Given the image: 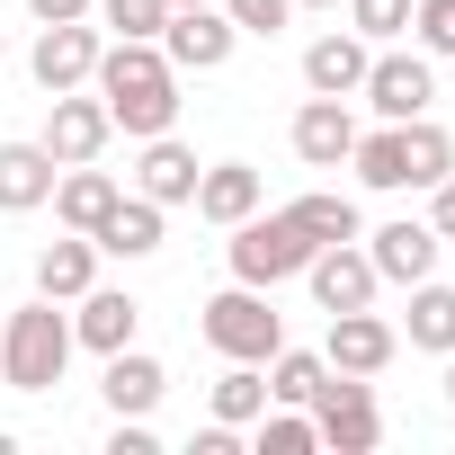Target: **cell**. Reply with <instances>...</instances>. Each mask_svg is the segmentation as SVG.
<instances>
[{
    "label": "cell",
    "mask_w": 455,
    "mask_h": 455,
    "mask_svg": "<svg viewBox=\"0 0 455 455\" xmlns=\"http://www.w3.org/2000/svg\"><path fill=\"white\" fill-rule=\"evenodd\" d=\"M348 152H357V108H348V99H304V108H295V161L339 170Z\"/></svg>",
    "instance_id": "17"
},
{
    "label": "cell",
    "mask_w": 455,
    "mask_h": 455,
    "mask_svg": "<svg viewBox=\"0 0 455 455\" xmlns=\"http://www.w3.org/2000/svg\"><path fill=\"white\" fill-rule=\"evenodd\" d=\"M90 286H99V242H90V233H63V242L36 251V295L72 304V295H90Z\"/></svg>",
    "instance_id": "22"
},
{
    "label": "cell",
    "mask_w": 455,
    "mask_h": 455,
    "mask_svg": "<svg viewBox=\"0 0 455 455\" xmlns=\"http://www.w3.org/2000/svg\"><path fill=\"white\" fill-rule=\"evenodd\" d=\"M36 143L72 170V161H99V152L116 143V116H108V99H99V90H54V99H45V134H36Z\"/></svg>",
    "instance_id": "9"
},
{
    "label": "cell",
    "mask_w": 455,
    "mask_h": 455,
    "mask_svg": "<svg viewBox=\"0 0 455 455\" xmlns=\"http://www.w3.org/2000/svg\"><path fill=\"white\" fill-rule=\"evenodd\" d=\"M366 63H375V45H366L357 28H331V36L304 45V90H313V99H357Z\"/></svg>",
    "instance_id": "16"
},
{
    "label": "cell",
    "mask_w": 455,
    "mask_h": 455,
    "mask_svg": "<svg viewBox=\"0 0 455 455\" xmlns=\"http://www.w3.org/2000/svg\"><path fill=\"white\" fill-rule=\"evenodd\" d=\"M348 170L375 188V196H402V188H437L446 170H455V134L437 125V116H402V125H357V152H348Z\"/></svg>",
    "instance_id": "2"
},
{
    "label": "cell",
    "mask_w": 455,
    "mask_h": 455,
    "mask_svg": "<svg viewBox=\"0 0 455 455\" xmlns=\"http://www.w3.org/2000/svg\"><path fill=\"white\" fill-rule=\"evenodd\" d=\"M28 10H36V28H54V19H90L99 0H28Z\"/></svg>",
    "instance_id": "36"
},
{
    "label": "cell",
    "mask_w": 455,
    "mask_h": 455,
    "mask_svg": "<svg viewBox=\"0 0 455 455\" xmlns=\"http://www.w3.org/2000/svg\"><path fill=\"white\" fill-rule=\"evenodd\" d=\"M54 179H63V161L45 143H0V214H36L54 196Z\"/></svg>",
    "instance_id": "20"
},
{
    "label": "cell",
    "mask_w": 455,
    "mask_h": 455,
    "mask_svg": "<svg viewBox=\"0 0 455 455\" xmlns=\"http://www.w3.org/2000/svg\"><path fill=\"white\" fill-rule=\"evenodd\" d=\"M188 455H242V428H223V419H205V428L188 437Z\"/></svg>",
    "instance_id": "34"
},
{
    "label": "cell",
    "mask_w": 455,
    "mask_h": 455,
    "mask_svg": "<svg viewBox=\"0 0 455 455\" xmlns=\"http://www.w3.org/2000/svg\"><path fill=\"white\" fill-rule=\"evenodd\" d=\"M313 251H322V242L304 233L286 205H277V214H242V223H233V242H223L233 277H242V286H268V295H277L286 277H304V268H313Z\"/></svg>",
    "instance_id": "5"
},
{
    "label": "cell",
    "mask_w": 455,
    "mask_h": 455,
    "mask_svg": "<svg viewBox=\"0 0 455 455\" xmlns=\"http://www.w3.org/2000/svg\"><path fill=\"white\" fill-rule=\"evenodd\" d=\"M286 214L304 223L313 242H357V233H366V223H357V196H339V188H313V196H295Z\"/></svg>",
    "instance_id": "28"
},
{
    "label": "cell",
    "mask_w": 455,
    "mask_h": 455,
    "mask_svg": "<svg viewBox=\"0 0 455 455\" xmlns=\"http://www.w3.org/2000/svg\"><path fill=\"white\" fill-rule=\"evenodd\" d=\"M402 339L428 348V357H446V348H455V286L419 277V286H411V313H402Z\"/></svg>",
    "instance_id": "24"
},
{
    "label": "cell",
    "mask_w": 455,
    "mask_h": 455,
    "mask_svg": "<svg viewBox=\"0 0 455 455\" xmlns=\"http://www.w3.org/2000/svg\"><path fill=\"white\" fill-rule=\"evenodd\" d=\"M134 331H143V304H134L125 286H90V295H72V348L116 357V348H134Z\"/></svg>",
    "instance_id": "14"
},
{
    "label": "cell",
    "mask_w": 455,
    "mask_h": 455,
    "mask_svg": "<svg viewBox=\"0 0 455 455\" xmlns=\"http://www.w3.org/2000/svg\"><path fill=\"white\" fill-rule=\"evenodd\" d=\"M357 99L384 116V125H402V116H428L437 108V63L411 45V54H393V45H375V63H366V81H357Z\"/></svg>",
    "instance_id": "7"
},
{
    "label": "cell",
    "mask_w": 455,
    "mask_h": 455,
    "mask_svg": "<svg viewBox=\"0 0 455 455\" xmlns=\"http://www.w3.org/2000/svg\"><path fill=\"white\" fill-rule=\"evenodd\" d=\"M223 19H233L242 36H277L295 19V0H223Z\"/></svg>",
    "instance_id": "32"
},
{
    "label": "cell",
    "mask_w": 455,
    "mask_h": 455,
    "mask_svg": "<svg viewBox=\"0 0 455 455\" xmlns=\"http://www.w3.org/2000/svg\"><path fill=\"white\" fill-rule=\"evenodd\" d=\"M10 446H19V437H10V428H0V455H10Z\"/></svg>",
    "instance_id": "40"
},
{
    "label": "cell",
    "mask_w": 455,
    "mask_h": 455,
    "mask_svg": "<svg viewBox=\"0 0 455 455\" xmlns=\"http://www.w3.org/2000/svg\"><path fill=\"white\" fill-rule=\"evenodd\" d=\"M259 196H268V179H259L251 161H205V170H196V196H188V205H196V214L214 223V233H233L242 214H259Z\"/></svg>",
    "instance_id": "15"
},
{
    "label": "cell",
    "mask_w": 455,
    "mask_h": 455,
    "mask_svg": "<svg viewBox=\"0 0 455 455\" xmlns=\"http://www.w3.org/2000/svg\"><path fill=\"white\" fill-rule=\"evenodd\" d=\"M446 402H455V348H446Z\"/></svg>",
    "instance_id": "37"
},
{
    "label": "cell",
    "mask_w": 455,
    "mask_h": 455,
    "mask_svg": "<svg viewBox=\"0 0 455 455\" xmlns=\"http://www.w3.org/2000/svg\"><path fill=\"white\" fill-rule=\"evenodd\" d=\"M322 357H331L339 375H384V366L402 357V331H393L375 304H357V313H331V339H322Z\"/></svg>",
    "instance_id": "12"
},
{
    "label": "cell",
    "mask_w": 455,
    "mask_h": 455,
    "mask_svg": "<svg viewBox=\"0 0 455 455\" xmlns=\"http://www.w3.org/2000/svg\"><path fill=\"white\" fill-rule=\"evenodd\" d=\"M313 411V428H322V446L331 455H375V437H384V411H375V375H322V393L304 402Z\"/></svg>",
    "instance_id": "6"
},
{
    "label": "cell",
    "mask_w": 455,
    "mask_h": 455,
    "mask_svg": "<svg viewBox=\"0 0 455 455\" xmlns=\"http://www.w3.org/2000/svg\"><path fill=\"white\" fill-rule=\"evenodd\" d=\"M322 446V428H313V411H295V402H268L259 419H251V455H313Z\"/></svg>",
    "instance_id": "26"
},
{
    "label": "cell",
    "mask_w": 455,
    "mask_h": 455,
    "mask_svg": "<svg viewBox=\"0 0 455 455\" xmlns=\"http://www.w3.org/2000/svg\"><path fill=\"white\" fill-rule=\"evenodd\" d=\"M116 196H125V188H116L108 170H90V161H72V170L54 179V196H45V205L63 214V233H99V223H108V205H116Z\"/></svg>",
    "instance_id": "21"
},
{
    "label": "cell",
    "mask_w": 455,
    "mask_h": 455,
    "mask_svg": "<svg viewBox=\"0 0 455 455\" xmlns=\"http://www.w3.org/2000/svg\"><path fill=\"white\" fill-rule=\"evenodd\" d=\"M161 214H170V205H152V196H116L90 242H99L108 259H152V251H161Z\"/></svg>",
    "instance_id": "23"
},
{
    "label": "cell",
    "mask_w": 455,
    "mask_h": 455,
    "mask_svg": "<svg viewBox=\"0 0 455 455\" xmlns=\"http://www.w3.org/2000/svg\"><path fill=\"white\" fill-rule=\"evenodd\" d=\"M411 36H419L428 63H446L455 54V0H411Z\"/></svg>",
    "instance_id": "31"
},
{
    "label": "cell",
    "mask_w": 455,
    "mask_h": 455,
    "mask_svg": "<svg viewBox=\"0 0 455 455\" xmlns=\"http://www.w3.org/2000/svg\"><path fill=\"white\" fill-rule=\"evenodd\" d=\"M428 223H437V242H455V170L428 188Z\"/></svg>",
    "instance_id": "35"
},
{
    "label": "cell",
    "mask_w": 455,
    "mask_h": 455,
    "mask_svg": "<svg viewBox=\"0 0 455 455\" xmlns=\"http://www.w3.org/2000/svg\"><path fill=\"white\" fill-rule=\"evenodd\" d=\"M108 36H161V19H170V0H99L90 10Z\"/></svg>",
    "instance_id": "29"
},
{
    "label": "cell",
    "mask_w": 455,
    "mask_h": 455,
    "mask_svg": "<svg viewBox=\"0 0 455 455\" xmlns=\"http://www.w3.org/2000/svg\"><path fill=\"white\" fill-rule=\"evenodd\" d=\"M366 242V259H375V277L384 286H419V277H437V223H419V214H402V223H375V233H357Z\"/></svg>",
    "instance_id": "11"
},
{
    "label": "cell",
    "mask_w": 455,
    "mask_h": 455,
    "mask_svg": "<svg viewBox=\"0 0 455 455\" xmlns=\"http://www.w3.org/2000/svg\"><path fill=\"white\" fill-rule=\"evenodd\" d=\"M295 10H339V0H295Z\"/></svg>",
    "instance_id": "38"
},
{
    "label": "cell",
    "mask_w": 455,
    "mask_h": 455,
    "mask_svg": "<svg viewBox=\"0 0 455 455\" xmlns=\"http://www.w3.org/2000/svg\"><path fill=\"white\" fill-rule=\"evenodd\" d=\"M348 28L366 45H393V36H411V0H348Z\"/></svg>",
    "instance_id": "30"
},
{
    "label": "cell",
    "mask_w": 455,
    "mask_h": 455,
    "mask_svg": "<svg viewBox=\"0 0 455 455\" xmlns=\"http://www.w3.org/2000/svg\"><path fill=\"white\" fill-rule=\"evenodd\" d=\"M233 45H242V28L223 19V0H205V10H170V19H161V54L179 63V81H188V72H223V63H233Z\"/></svg>",
    "instance_id": "10"
},
{
    "label": "cell",
    "mask_w": 455,
    "mask_h": 455,
    "mask_svg": "<svg viewBox=\"0 0 455 455\" xmlns=\"http://www.w3.org/2000/svg\"><path fill=\"white\" fill-rule=\"evenodd\" d=\"M259 375H268V402H295V411H304V402L322 393V375H331V357H322V348H277V357H268Z\"/></svg>",
    "instance_id": "27"
},
{
    "label": "cell",
    "mask_w": 455,
    "mask_h": 455,
    "mask_svg": "<svg viewBox=\"0 0 455 455\" xmlns=\"http://www.w3.org/2000/svg\"><path fill=\"white\" fill-rule=\"evenodd\" d=\"M205 411H214L223 428H251V419L268 411V375H259V366H242V357H223V375L205 384Z\"/></svg>",
    "instance_id": "25"
},
{
    "label": "cell",
    "mask_w": 455,
    "mask_h": 455,
    "mask_svg": "<svg viewBox=\"0 0 455 455\" xmlns=\"http://www.w3.org/2000/svg\"><path fill=\"white\" fill-rule=\"evenodd\" d=\"M99 45H108V28H99V19H54V28H36V54H28L36 90H45V99H54V90H90Z\"/></svg>",
    "instance_id": "8"
},
{
    "label": "cell",
    "mask_w": 455,
    "mask_h": 455,
    "mask_svg": "<svg viewBox=\"0 0 455 455\" xmlns=\"http://www.w3.org/2000/svg\"><path fill=\"white\" fill-rule=\"evenodd\" d=\"M0 63H10V45H0Z\"/></svg>",
    "instance_id": "41"
},
{
    "label": "cell",
    "mask_w": 455,
    "mask_h": 455,
    "mask_svg": "<svg viewBox=\"0 0 455 455\" xmlns=\"http://www.w3.org/2000/svg\"><path fill=\"white\" fill-rule=\"evenodd\" d=\"M196 143H179V134H143V161H134V196H152V205H188L196 196Z\"/></svg>",
    "instance_id": "18"
},
{
    "label": "cell",
    "mask_w": 455,
    "mask_h": 455,
    "mask_svg": "<svg viewBox=\"0 0 455 455\" xmlns=\"http://www.w3.org/2000/svg\"><path fill=\"white\" fill-rule=\"evenodd\" d=\"M170 10H205V0H170Z\"/></svg>",
    "instance_id": "39"
},
{
    "label": "cell",
    "mask_w": 455,
    "mask_h": 455,
    "mask_svg": "<svg viewBox=\"0 0 455 455\" xmlns=\"http://www.w3.org/2000/svg\"><path fill=\"white\" fill-rule=\"evenodd\" d=\"M108 455H161L152 419H116V428H108Z\"/></svg>",
    "instance_id": "33"
},
{
    "label": "cell",
    "mask_w": 455,
    "mask_h": 455,
    "mask_svg": "<svg viewBox=\"0 0 455 455\" xmlns=\"http://www.w3.org/2000/svg\"><path fill=\"white\" fill-rule=\"evenodd\" d=\"M63 366H72V313L54 295L19 304L10 331H0V384H10V393H54Z\"/></svg>",
    "instance_id": "3"
},
{
    "label": "cell",
    "mask_w": 455,
    "mask_h": 455,
    "mask_svg": "<svg viewBox=\"0 0 455 455\" xmlns=\"http://www.w3.org/2000/svg\"><path fill=\"white\" fill-rule=\"evenodd\" d=\"M90 90L108 99V116H116V134H170L179 125V63L161 54V36H108L99 45V72H90Z\"/></svg>",
    "instance_id": "1"
},
{
    "label": "cell",
    "mask_w": 455,
    "mask_h": 455,
    "mask_svg": "<svg viewBox=\"0 0 455 455\" xmlns=\"http://www.w3.org/2000/svg\"><path fill=\"white\" fill-rule=\"evenodd\" d=\"M196 339L214 348V357H242V366H268L277 348H286V313L268 304V286H223V295H205L196 304Z\"/></svg>",
    "instance_id": "4"
},
{
    "label": "cell",
    "mask_w": 455,
    "mask_h": 455,
    "mask_svg": "<svg viewBox=\"0 0 455 455\" xmlns=\"http://www.w3.org/2000/svg\"><path fill=\"white\" fill-rule=\"evenodd\" d=\"M99 393H108V411H116V419H152V411H161V393H170V366H161V357H143V348H116V357H108V375H99Z\"/></svg>",
    "instance_id": "19"
},
{
    "label": "cell",
    "mask_w": 455,
    "mask_h": 455,
    "mask_svg": "<svg viewBox=\"0 0 455 455\" xmlns=\"http://www.w3.org/2000/svg\"><path fill=\"white\" fill-rule=\"evenodd\" d=\"M304 286H313V304L322 313H357V304H375V259L357 251V242H322L313 251V268H304Z\"/></svg>",
    "instance_id": "13"
}]
</instances>
